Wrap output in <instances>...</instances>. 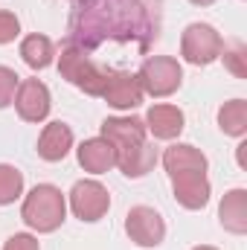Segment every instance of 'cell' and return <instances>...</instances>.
<instances>
[{
	"instance_id": "ffe728a7",
	"label": "cell",
	"mask_w": 247,
	"mask_h": 250,
	"mask_svg": "<svg viewBox=\"0 0 247 250\" xmlns=\"http://www.w3.org/2000/svg\"><path fill=\"white\" fill-rule=\"evenodd\" d=\"M18 84H21V76H18L12 67H3V64H0V111L15 102Z\"/></svg>"
},
{
	"instance_id": "5b68a950",
	"label": "cell",
	"mask_w": 247,
	"mask_h": 250,
	"mask_svg": "<svg viewBox=\"0 0 247 250\" xmlns=\"http://www.w3.org/2000/svg\"><path fill=\"white\" fill-rule=\"evenodd\" d=\"M137 79H140L143 93L160 99V96H172L184 84V70H181L178 59H172V56H151L143 62Z\"/></svg>"
},
{
	"instance_id": "4fadbf2b",
	"label": "cell",
	"mask_w": 247,
	"mask_h": 250,
	"mask_svg": "<svg viewBox=\"0 0 247 250\" xmlns=\"http://www.w3.org/2000/svg\"><path fill=\"white\" fill-rule=\"evenodd\" d=\"M145 131H151L157 140H175V137H181V131H184V111L178 108V105H166V102H160V105H151L148 108V114H145Z\"/></svg>"
},
{
	"instance_id": "9a60e30c",
	"label": "cell",
	"mask_w": 247,
	"mask_h": 250,
	"mask_svg": "<svg viewBox=\"0 0 247 250\" xmlns=\"http://www.w3.org/2000/svg\"><path fill=\"white\" fill-rule=\"evenodd\" d=\"M163 166L172 175H181V172H206V157L201 148L189 146V143H175L163 151Z\"/></svg>"
},
{
	"instance_id": "3957f363",
	"label": "cell",
	"mask_w": 247,
	"mask_h": 250,
	"mask_svg": "<svg viewBox=\"0 0 247 250\" xmlns=\"http://www.w3.org/2000/svg\"><path fill=\"white\" fill-rule=\"evenodd\" d=\"M21 218L35 233H56L67 218V198L53 184H38L23 198Z\"/></svg>"
},
{
	"instance_id": "e0dca14e",
	"label": "cell",
	"mask_w": 247,
	"mask_h": 250,
	"mask_svg": "<svg viewBox=\"0 0 247 250\" xmlns=\"http://www.w3.org/2000/svg\"><path fill=\"white\" fill-rule=\"evenodd\" d=\"M21 59L26 62V67H32V70H44V67H50L53 59H56V47H53V41L47 38V35H26L23 41H21Z\"/></svg>"
},
{
	"instance_id": "7c38bea8",
	"label": "cell",
	"mask_w": 247,
	"mask_h": 250,
	"mask_svg": "<svg viewBox=\"0 0 247 250\" xmlns=\"http://www.w3.org/2000/svg\"><path fill=\"white\" fill-rule=\"evenodd\" d=\"M76 157H79V166L90 175H105L108 169L117 166V154H114V146L105 140V137H90L84 140L79 148H76Z\"/></svg>"
},
{
	"instance_id": "484cf974",
	"label": "cell",
	"mask_w": 247,
	"mask_h": 250,
	"mask_svg": "<svg viewBox=\"0 0 247 250\" xmlns=\"http://www.w3.org/2000/svg\"><path fill=\"white\" fill-rule=\"evenodd\" d=\"M192 250H218V248H209V245H198V248H192Z\"/></svg>"
},
{
	"instance_id": "9c48e42d",
	"label": "cell",
	"mask_w": 247,
	"mask_h": 250,
	"mask_svg": "<svg viewBox=\"0 0 247 250\" xmlns=\"http://www.w3.org/2000/svg\"><path fill=\"white\" fill-rule=\"evenodd\" d=\"M15 108H18V117L23 123H44L50 108H53L50 87L41 79H23L18 84V93H15Z\"/></svg>"
},
{
	"instance_id": "d6986e66",
	"label": "cell",
	"mask_w": 247,
	"mask_h": 250,
	"mask_svg": "<svg viewBox=\"0 0 247 250\" xmlns=\"http://www.w3.org/2000/svg\"><path fill=\"white\" fill-rule=\"evenodd\" d=\"M23 192V175L9 166V163H0V207L6 204H15Z\"/></svg>"
},
{
	"instance_id": "603a6c76",
	"label": "cell",
	"mask_w": 247,
	"mask_h": 250,
	"mask_svg": "<svg viewBox=\"0 0 247 250\" xmlns=\"http://www.w3.org/2000/svg\"><path fill=\"white\" fill-rule=\"evenodd\" d=\"M3 250H41V245H38V239L29 236V233H15V236L6 239Z\"/></svg>"
},
{
	"instance_id": "2e32d148",
	"label": "cell",
	"mask_w": 247,
	"mask_h": 250,
	"mask_svg": "<svg viewBox=\"0 0 247 250\" xmlns=\"http://www.w3.org/2000/svg\"><path fill=\"white\" fill-rule=\"evenodd\" d=\"M218 218H221V227L236 233V236H245L247 233V189H230L218 207Z\"/></svg>"
},
{
	"instance_id": "d4e9b609",
	"label": "cell",
	"mask_w": 247,
	"mask_h": 250,
	"mask_svg": "<svg viewBox=\"0 0 247 250\" xmlns=\"http://www.w3.org/2000/svg\"><path fill=\"white\" fill-rule=\"evenodd\" d=\"M189 3H195V6H212L215 0H189Z\"/></svg>"
},
{
	"instance_id": "cb8c5ba5",
	"label": "cell",
	"mask_w": 247,
	"mask_h": 250,
	"mask_svg": "<svg viewBox=\"0 0 247 250\" xmlns=\"http://www.w3.org/2000/svg\"><path fill=\"white\" fill-rule=\"evenodd\" d=\"M245 148H247V146L242 143V146H239V166H242V169L247 166V163H245Z\"/></svg>"
},
{
	"instance_id": "7402d4cb",
	"label": "cell",
	"mask_w": 247,
	"mask_h": 250,
	"mask_svg": "<svg viewBox=\"0 0 247 250\" xmlns=\"http://www.w3.org/2000/svg\"><path fill=\"white\" fill-rule=\"evenodd\" d=\"M221 56H224V64H227V67L233 70V76L245 79V76H247V67H245L247 50H245V44H236L233 50H221Z\"/></svg>"
},
{
	"instance_id": "30bf717a",
	"label": "cell",
	"mask_w": 247,
	"mask_h": 250,
	"mask_svg": "<svg viewBox=\"0 0 247 250\" xmlns=\"http://www.w3.org/2000/svg\"><path fill=\"white\" fill-rule=\"evenodd\" d=\"M143 87H140V79L137 73H128V70H114L108 76V84L102 90V99L117 108V111H134L143 105Z\"/></svg>"
},
{
	"instance_id": "8fae6325",
	"label": "cell",
	"mask_w": 247,
	"mask_h": 250,
	"mask_svg": "<svg viewBox=\"0 0 247 250\" xmlns=\"http://www.w3.org/2000/svg\"><path fill=\"white\" fill-rule=\"evenodd\" d=\"M172 192H175V201L186 207V209H204L209 204V178L206 172H181V175H172Z\"/></svg>"
},
{
	"instance_id": "52a82bcc",
	"label": "cell",
	"mask_w": 247,
	"mask_h": 250,
	"mask_svg": "<svg viewBox=\"0 0 247 250\" xmlns=\"http://www.w3.org/2000/svg\"><path fill=\"white\" fill-rule=\"evenodd\" d=\"M70 209L79 221H99L111 209V195L99 181H76L70 189Z\"/></svg>"
},
{
	"instance_id": "8992f818",
	"label": "cell",
	"mask_w": 247,
	"mask_h": 250,
	"mask_svg": "<svg viewBox=\"0 0 247 250\" xmlns=\"http://www.w3.org/2000/svg\"><path fill=\"white\" fill-rule=\"evenodd\" d=\"M221 50H224V38L209 23H189L181 35V56L195 67H206L215 59H221Z\"/></svg>"
},
{
	"instance_id": "44dd1931",
	"label": "cell",
	"mask_w": 247,
	"mask_h": 250,
	"mask_svg": "<svg viewBox=\"0 0 247 250\" xmlns=\"http://www.w3.org/2000/svg\"><path fill=\"white\" fill-rule=\"evenodd\" d=\"M18 35H21V21H18V15L9 12V9H0V44H12Z\"/></svg>"
},
{
	"instance_id": "6da1fadb",
	"label": "cell",
	"mask_w": 247,
	"mask_h": 250,
	"mask_svg": "<svg viewBox=\"0 0 247 250\" xmlns=\"http://www.w3.org/2000/svg\"><path fill=\"white\" fill-rule=\"evenodd\" d=\"M160 6L163 0H76L64 47L90 53L105 41L134 38L148 47L160 32Z\"/></svg>"
},
{
	"instance_id": "5bb4252c",
	"label": "cell",
	"mask_w": 247,
	"mask_h": 250,
	"mask_svg": "<svg viewBox=\"0 0 247 250\" xmlns=\"http://www.w3.org/2000/svg\"><path fill=\"white\" fill-rule=\"evenodd\" d=\"M73 148V131L70 125L64 123H50L44 125L41 137H38V154L47 160V163H59L70 154Z\"/></svg>"
},
{
	"instance_id": "ac0fdd59",
	"label": "cell",
	"mask_w": 247,
	"mask_h": 250,
	"mask_svg": "<svg viewBox=\"0 0 247 250\" xmlns=\"http://www.w3.org/2000/svg\"><path fill=\"white\" fill-rule=\"evenodd\" d=\"M218 128L230 137H245L247 134V102L245 99H230L218 111Z\"/></svg>"
},
{
	"instance_id": "ba28073f",
	"label": "cell",
	"mask_w": 247,
	"mask_h": 250,
	"mask_svg": "<svg viewBox=\"0 0 247 250\" xmlns=\"http://www.w3.org/2000/svg\"><path fill=\"white\" fill-rule=\"evenodd\" d=\"M125 233L137 248H157L166 239V224L151 207H131L125 215Z\"/></svg>"
},
{
	"instance_id": "7a4b0ae2",
	"label": "cell",
	"mask_w": 247,
	"mask_h": 250,
	"mask_svg": "<svg viewBox=\"0 0 247 250\" xmlns=\"http://www.w3.org/2000/svg\"><path fill=\"white\" fill-rule=\"evenodd\" d=\"M117 154V166L125 178H145L157 166V148L148 143L145 123L137 117H108L102 123V134Z\"/></svg>"
},
{
	"instance_id": "277c9868",
	"label": "cell",
	"mask_w": 247,
	"mask_h": 250,
	"mask_svg": "<svg viewBox=\"0 0 247 250\" xmlns=\"http://www.w3.org/2000/svg\"><path fill=\"white\" fill-rule=\"evenodd\" d=\"M59 73L70 84H76L79 90H84L87 96H102L108 76L114 73L108 64H96L87 53L76 50V47H62L59 56Z\"/></svg>"
}]
</instances>
